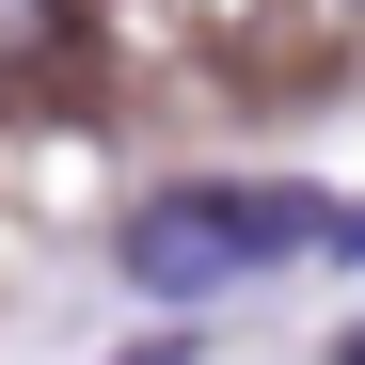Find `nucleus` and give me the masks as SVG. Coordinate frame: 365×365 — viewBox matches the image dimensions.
I'll list each match as a JSON object with an SVG mask.
<instances>
[{
  "instance_id": "nucleus-1",
  "label": "nucleus",
  "mask_w": 365,
  "mask_h": 365,
  "mask_svg": "<svg viewBox=\"0 0 365 365\" xmlns=\"http://www.w3.org/2000/svg\"><path fill=\"white\" fill-rule=\"evenodd\" d=\"M302 238H349V207L286 191V175L159 191V207H128V286H143V302H222V286H255L270 255H302Z\"/></svg>"
},
{
  "instance_id": "nucleus-2",
  "label": "nucleus",
  "mask_w": 365,
  "mask_h": 365,
  "mask_svg": "<svg viewBox=\"0 0 365 365\" xmlns=\"http://www.w3.org/2000/svg\"><path fill=\"white\" fill-rule=\"evenodd\" d=\"M64 32H80V0H0V80H48Z\"/></svg>"
},
{
  "instance_id": "nucleus-3",
  "label": "nucleus",
  "mask_w": 365,
  "mask_h": 365,
  "mask_svg": "<svg viewBox=\"0 0 365 365\" xmlns=\"http://www.w3.org/2000/svg\"><path fill=\"white\" fill-rule=\"evenodd\" d=\"M334 255H365V207H349V238H334Z\"/></svg>"
}]
</instances>
